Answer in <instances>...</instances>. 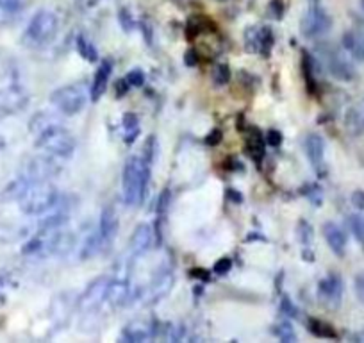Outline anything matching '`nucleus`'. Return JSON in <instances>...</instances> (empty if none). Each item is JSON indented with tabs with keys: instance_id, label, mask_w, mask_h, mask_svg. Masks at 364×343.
<instances>
[{
	"instance_id": "nucleus-31",
	"label": "nucleus",
	"mask_w": 364,
	"mask_h": 343,
	"mask_svg": "<svg viewBox=\"0 0 364 343\" xmlns=\"http://www.w3.org/2000/svg\"><path fill=\"white\" fill-rule=\"evenodd\" d=\"M353 286H355V295L360 302L364 304V272H359L353 279Z\"/></svg>"
},
{
	"instance_id": "nucleus-6",
	"label": "nucleus",
	"mask_w": 364,
	"mask_h": 343,
	"mask_svg": "<svg viewBox=\"0 0 364 343\" xmlns=\"http://www.w3.org/2000/svg\"><path fill=\"white\" fill-rule=\"evenodd\" d=\"M27 102H29V95L20 86L0 88V115H2V118L11 117V115L26 110Z\"/></svg>"
},
{
	"instance_id": "nucleus-27",
	"label": "nucleus",
	"mask_w": 364,
	"mask_h": 343,
	"mask_svg": "<svg viewBox=\"0 0 364 343\" xmlns=\"http://www.w3.org/2000/svg\"><path fill=\"white\" fill-rule=\"evenodd\" d=\"M350 229L353 231L357 240L364 245V218L360 215H352L350 216Z\"/></svg>"
},
{
	"instance_id": "nucleus-38",
	"label": "nucleus",
	"mask_w": 364,
	"mask_h": 343,
	"mask_svg": "<svg viewBox=\"0 0 364 343\" xmlns=\"http://www.w3.org/2000/svg\"><path fill=\"white\" fill-rule=\"evenodd\" d=\"M0 120H2V115H0Z\"/></svg>"
},
{
	"instance_id": "nucleus-13",
	"label": "nucleus",
	"mask_w": 364,
	"mask_h": 343,
	"mask_svg": "<svg viewBox=\"0 0 364 343\" xmlns=\"http://www.w3.org/2000/svg\"><path fill=\"white\" fill-rule=\"evenodd\" d=\"M304 147H306V154L309 157V163L313 164L316 170H321L323 167V156H325V142L320 134H307L306 142H304Z\"/></svg>"
},
{
	"instance_id": "nucleus-35",
	"label": "nucleus",
	"mask_w": 364,
	"mask_h": 343,
	"mask_svg": "<svg viewBox=\"0 0 364 343\" xmlns=\"http://www.w3.org/2000/svg\"><path fill=\"white\" fill-rule=\"evenodd\" d=\"M220 139H222V132H220V131H213L211 134H209L208 138H205V143H208V145H218Z\"/></svg>"
},
{
	"instance_id": "nucleus-20",
	"label": "nucleus",
	"mask_w": 364,
	"mask_h": 343,
	"mask_svg": "<svg viewBox=\"0 0 364 343\" xmlns=\"http://www.w3.org/2000/svg\"><path fill=\"white\" fill-rule=\"evenodd\" d=\"M341 43L343 47H345V51L348 52L353 59H357V61H364V38H360L359 34L348 31V33L343 34Z\"/></svg>"
},
{
	"instance_id": "nucleus-18",
	"label": "nucleus",
	"mask_w": 364,
	"mask_h": 343,
	"mask_svg": "<svg viewBox=\"0 0 364 343\" xmlns=\"http://www.w3.org/2000/svg\"><path fill=\"white\" fill-rule=\"evenodd\" d=\"M27 2L29 0H0V26L15 22L27 8Z\"/></svg>"
},
{
	"instance_id": "nucleus-33",
	"label": "nucleus",
	"mask_w": 364,
	"mask_h": 343,
	"mask_svg": "<svg viewBox=\"0 0 364 343\" xmlns=\"http://www.w3.org/2000/svg\"><path fill=\"white\" fill-rule=\"evenodd\" d=\"M266 143H268L269 147H279L282 143V134L279 131H275V129H272V131H268V134H266Z\"/></svg>"
},
{
	"instance_id": "nucleus-22",
	"label": "nucleus",
	"mask_w": 364,
	"mask_h": 343,
	"mask_svg": "<svg viewBox=\"0 0 364 343\" xmlns=\"http://www.w3.org/2000/svg\"><path fill=\"white\" fill-rule=\"evenodd\" d=\"M104 248H106V245H104L102 238H100V233L97 231V233L90 234L87 240L84 241L82 248H80V260H91V258H95L97 254H100Z\"/></svg>"
},
{
	"instance_id": "nucleus-12",
	"label": "nucleus",
	"mask_w": 364,
	"mask_h": 343,
	"mask_svg": "<svg viewBox=\"0 0 364 343\" xmlns=\"http://www.w3.org/2000/svg\"><path fill=\"white\" fill-rule=\"evenodd\" d=\"M106 300L111 306H124L131 300V285L125 279H114L109 281L106 292Z\"/></svg>"
},
{
	"instance_id": "nucleus-5",
	"label": "nucleus",
	"mask_w": 364,
	"mask_h": 343,
	"mask_svg": "<svg viewBox=\"0 0 364 343\" xmlns=\"http://www.w3.org/2000/svg\"><path fill=\"white\" fill-rule=\"evenodd\" d=\"M87 93L82 84H68L58 88L50 95V104L65 117H75L86 107Z\"/></svg>"
},
{
	"instance_id": "nucleus-21",
	"label": "nucleus",
	"mask_w": 364,
	"mask_h": 343,
	"mask_svg": "<svg viewBox=\"0 0 364 343\" xmlns=\"http://www.w3.org/2000/svg\"><path fill=\"white\" fill-rule=\"evenodd\" d=\"M345 129L348 134L360 136L364 134V113L357 107H350L345 113Z\"/></svg>"
},
{
	"instance_id": "nucleus-24",
	"label": "nucleus",
	"mask_w": 364,
	"mask_h": 343,
	"mask_svg": "<svg viewBox=\"0 0 364 343\" xmlns=\"http://www.w3.org/2000/svg\"><path fill=\"white\" fill-rule=\"evenodd\" d=\"M75 45H77V51H79V54L82 56V58L86 59V61H90V63H95L97 61L99 54H97L95 45L91 43V41L87 40V38L84 36V34H79V36H77Z\"/></svg>"
},
{
	"instance_id": "nucleus-15",
	"label": "nucleus",
	"mask_w": 364,
	"mask_h": 343,
	"mask_svg": "<svg viewBox=\"0 0 364 343\" xmlns=\"http://www.w3.org/2000/svg\"><path fill=\"white\" fill-rule=\"evenodd\" d=\"M320 295L327 302H332L338 306L343 295V281L338 274H331L320 283Z\"/></svg>"
},
{
	"instance_id": "nucleus-17",
	"label": "nucleus",
	"mask_w": 364,
	"mask_h": 343,
	"mask_svg": "<svg viewBox=\"0 0 364 343\" xmlns=\"http://www.w3.org/2000/svg\"><path fill=\"white\" fill-rule=\"evenodd\" d=\"M327 66H328V72L339 80H352L353 77H355V70H353V66L350 65L346 59H343L341 56L334 54V52L327 56Z\"/></svg>"
},
{
	"instance_id": "nucleus-37",
	"label": "nucleus",
	"mask_w": 364,
	"mask_h": 343,
	"mask_svg": "<svg viewBox=\"0 0 364 343\" xmlns=\"http://www.w3.org/2000/svg\"><path fill=\"white\" fill-rule=\"evenodd\" d=\"M360 9H363V13H364V0H360Z\"/></svg>"
},
{
	"instance_id": "nucleus-2",
	"label": "nucleus",
	"mask_w": 364,
	"mask_h": 343,
	"mask_svg": "<svg viewBox=\"0 0 364 343\" xmlns=\"http://www.w3.org/2000/svg\"><path fill=\"white\" fill-rule=\"evenodd\" d=\"M150 179V163L145 157L132 156L124 167V201L129 206H139L146 195V186Z\"/></svg>"
},
{
	"instance_id": "nucleus-7",
	"label": "nucleus",
	"mask_w": 364,
	"mask_h": 343,
	"mask_svg": "<svg viewBox=\"0 0 364 343\" xmlns=\"http://www.w3.org/2000/svg\"><path fill=\"white\" fill-rule=\"evenodd\" d=\"M332 26L331 16L325 13V9L313 6L306 16L302 19V34L307 38H316L327 33Z\"/></svg>"
},
{
	"instance_id": "nucleus-36",
	"label": "nucleus",
	"mask_w": 364,
	"mask_h": 343,
	"mask_svg": "<svg viewBox=\"0 0 364 343\" xmlns=\"http://www.w3.org/2000/svg\"><path fill=\"white\" fill-rule=\"evenodd\" d=\"M282 310H284V313H288V315H296V310L291 306V300L286 299V297L282 299Z\"/></svg>"
},
{
	"instance_id": "nucleus-8",
	"label": "nucleus",
	"mask_w": 364,
	"mask_h": 343,
	"mask_svg": "<svg viewBox=\"0 0 364 343\" xmlns=\"http://www.w3.org/2000/svg\"><path fill=\"white\" fill-rule=\"evenodd\" d=\"M55 172H58V164L54 157H36L26 164L22 177L27 181H48V177L54 176Z\"/></svg>"
},
{
	"instance_id": "nucleus-23",
	"label": "nucleus",
	"mask_w": 364,
	"mask_h": 343,
	"mask_svg": "<svg viewBox=\"0 0 364 343\" xmlns=\"http://www.w3.org/2000/svg\"><path fill=\"white\" fill-rule=\"evenodd\" d=\"M149 331L150 329L146 327L143 322H134V324H129L127 327L124 329L122 339H124V342H131V343L145 342V339L149 338Z\"/></svg>"
},
{
	"instance_id": "nucleus-32",
	"label": "nucleus",
	"mask_w": 364,
	"mask_h": 343,
	"mask_svg": "<svg viewBox=\"0 0 364 343\" xmlns=\"http://www.w3.org/2000/svg\"><path fill=\"white\" fill-rule=\"evenodd\" d=\"M230 267H232V261H230L229 258H222V260L216 261V265H215V268H213V270H215V274L223 275V274H227V272L230 270Z\"/></svg>"
},
{
	"instance_id": "nucleus-1",
	"label": "nucleus",
	"mask_w": 364,
	"mask_h": 343,
	"mask_svg": "<svg viewBox=\"0 0 364 343\" xmlns=\"http://www.w3.org/2000/svg\"><path fill=\"white\" fill-rule=\"evenodd\" d=\"M8 194L18 201L20 209L26 215H43L59 201L58 188L48 181H27L20 177L9 184Z\"/></svg>"
},
{
	"instance_id": "nucleus-30",
	"label": "nucleus",
	"mask_w": 364,
	"mask_h": 343,
	"mask_svg": "<svg viewBox=\"0 0 364 343\" xmlns=\"http://www.w3.org/2000/svg\"><path fill=\"white\" fill-rule=\"evenodd\" d=\"M230 73H229V66L225 65H220L218 68L215 70V73H213V79H215L216 84H220V86H223V84L229 80Z\"/></svg>"
},
{
	"instance_id": "nucleus-9",
	"label": "nucleus",
	"mask_w": 364,
	"mask_h": 343,
	"mask_svg": "<svg viewBox=\"0 0 364 343\" xmlns=\"http://www.w3.org/2000/svg\"><path fill=\"white\" fill-rule=\"evenodd\" d=\"M107 285H109V281H107L106 278L97 279V281L86 290L82 299H80V307H82L84 311H91V310H95V307H99L100 302L106 300Z\"/></svg>"
},
{
	"instance_id": "nucleus-14",
	"label": "nucleus",
	"mask_w": 364,
	"mask_h": 343,
	"mask_svg": "<svg viewBox=\"0 0 364 343\" xmlns=\"http://www.w3.org/2000/svg\"><path fill=\"white\" fill-rule=\"evenodd\" d=\"M99 233L100 238H102L104 245L113 243V240L117 238L118 233V216L114 213L113 208H106L100 215V223H99Z\"/></svg>"
},
{
	"instance_id": "nucleus-29",
	"label": "nucleus",
	"mask_w": 364,
	"mask_h": 343,
	"mask_svg": "<svg viewBox=\"0 0 364 343\" xmlns=\"http://www.w3.org/2000/svg\"><path fill=\"white\" fill-rule=\"evenodd\" d=\"M127 83L131 84V86H136V88L143 86V83H145V73H143V70H131V72L127 73Z\"/></svg>"
},
{
	"instance_id": "nucleus-16",
	"label": "nucleus",
	"mask_w": 364,
	"mask_h": 343,
	"mask_svg": "<svg viewBox=\"0 0 364 343\" xmlns=\"http://www.w3.org/2000/svg\"><path fill=\"white\" fill-rule=\"evenodd\" d=\"M111 70H113V66H111L109 61L100 63L99 70H97V73H95V79H93V84H91V90H90V99L91 100H95V102H97V100H99L100 97L106 93L107 83H109Z\"/></svg>"
},
{
	"instance_id": "nucleus-19",
	"label": "nucleus",
	"mask_w": 364,
	"mask_h": 343,
	"mask_svg": "<svg viewBox=\"0 0 364 343\" xmlns=\"http://www.w3.org/2000/svg\"><path fill=\"white\" fill-rule=\"evenodd\" d=\"M171 285H173V275H171L170 270H164L161 272L159 275H157L156 279L152 281V285H150L149 288V302L154 304L156 300L163 299L164 295H166L168 292H170Z\"/></svg>"
},
{
	"instance_id": "nucleus-3",
	"label": "nucleus",
	"mask_w": 364,
	"mask_h": 343,
	"mask_svg": "<svg viewBox=\"0 0 364 343\" xmlns=\"http://www.w3.org/2000/svg\"><path fill=\"white\" fill-rule=\"evenodd\" d=\"M36 147L52 157H70L75 150V138L61 125L50 124L38 132Z\"/></svg>"
},
{
	"instance_id": "nucleus-25",
	"label": "nucleus",
	"mask_w": 364,
	"mask_h": 343,
	"mask_svg": "<svg viewBox=\"0 0 364 343\" xmlns=\"http://www.w3.org/2000/svg\"><path fill=\"white\" fill-rule=\"evenodd\" d=\"M122 125H124V136L125 142L132 143L136 139L139 132V120L134 113H125L124 120H122Z\"/></svg>"
},
{
	"instance_id": "nucleus-4",
	"label": "nucleus",
	"mask_w": 364,
	"mask_h": 343,
	"mask_svg": "<svg viewBox=\"0 0 364 343\" xmlns=\"http://www.w3.org/2000/svg\"><path fill=\"white\" fill-rule=\"evenodd\" d=\"M59 29V19L54 11L48 9H40L36 15L31 19L29 26H27L23 40L29 43L31 47H43V45L50 43L54 36L58 34Z\"/></svg>"
},
{
	"instance_id": "nucleus-34",
	"label": "nucleus",
	"mask_w": 364,
	"mask_h": 343,
	"mask_svg": "<svg viewBox=\"0 0 364 343\" xmlns=\"http://www.w3.org/2000/svg\"><path fill=\"white\" fill-rule=\"evenodd\" d=\"M350 201H352L353 208H357L359 211H364V190L353 191L352 197H350Z\"/></svg>"
},
{
	"instance_id": "nucleus-10",
	"label": "nucleus",
	"mask_w": 364,
	"mask_h": 343,
	"mask_svg": "<svg viewBox=\"0 0 364 343\" xmlns=\"http://www.w3.org/2000/svg\"><path fill=\"white\" fill-rule=\"evenodd\" d=\"M323 236L325 240H327L331 250L334 252L338 258H343L346 252V236L345 233H343L341 227L334 222L323 223Z\"/></svg>"
},
{
	"instance_id": "nucleus-11",
	"label": "nucleus",
	"mask_w": 364,
	"mask_h": 343,
	"mask_svg": "<svg viewBox=\"0 0 364 343\" xmlns=\"http://www.w3.org/2000/svg\"><path fill=\"white\" fill-rule=\"evenodd\" d=\"M152 240H154L152 227L146 226V223H141V226L136 227L134 233H132L131 241H129V250H131L132 255L143 254V252L150 248Z\"/></svg>"
},
{
	"instance_id": "nucleus-28",
	"label": "nucleus",
	"mask_w": 364,
	"mask_h": 343,
	"mask_svg": "<svg viewBox=\"0 0 364 343\" xmlns=\"http://www.w3.org/2000/svg\"><path fill=\"white\" fill-rule=\"evenodd\" d=\"M279 338H281L282 342H295L296 339L295 329H293V325L289 324V322H282V324L279 325Z\"/></svg>"
},
{
	"instance_id": "nucleus-26",
	"label": "nucleus",
	"mask_w": 364,
	"mask_h": 343,
	"mask_svg": "<svg viewBox=\"0 0 364 343\" xmlns=\"http://www.w3.org/2000/svg\"><path fill=\"white\" fill-rule=\"evenodd\" d=\"M309 329L318 336H328V338H334L336 336L334 329H332L328 324H325V322H320V320H311Z\"/></svg>"
}]
</instances>
